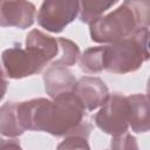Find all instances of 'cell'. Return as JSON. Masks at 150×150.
<instances>
[{"mask_svg":"<svg viewBox=\"0 0 150 150\" xmlns=\"http://www.w3.org/2000/svg\"><path fill=\"white\" fill-rule=\"evenodd\" d=\"M18 114L25 131H45L57 137L88 138L93 129L87 118V110L73 91L61 94L53 100L39 97L18 102Z\"/></svg>","mask_w":150,"mask_h":150,"instance_id":"6da1fadb","label":"cell"},{"mask_svg":"<svg viewBox=\"0 0 150 150\" xmlns=\"http://www.w3.org/2000/svg\"><path fill=\"white\" fill-rule=\"evenodd\" d=\"M148 1H123L116 9L89 23V34L94 42L112 43L130 36L142 27H149Z\"/></svg>","mask_w":150,"mask_h":150,"instance_id":"7a4b0ae2","label":"cell"},{"mask_svg":"<svg viewBox=\"0 0 150 150\" xmlns=\"http://www.w3.org/2000/svg\"><path fill=\"white\" fill-rule=\"evenodd\" d=\"M149 27L138 28L130 36L103 46V70L112 74L136 71L149 60Z\"/></svg>","mask_w":150,"mask_h":150,"instance_id":"3957f363","label":"cell"},{"mask_svg":"<svg viewBox=\"0 0 150 150\" xmlns=\"http://www.w3.org/2000/svg\"><path fill=\"white\" fill-rule=\"evenodd\" d=\"M1 64L5 76L19 80L39 74L49 63L35 50L15 45L1 53Z\"/></svg>","mask_w":150,"mask_h":150,"instance_id":"277c9868","label":"cell"},{"mask_svg":"<svg viewBox=\"0 0 150 150\" xmlns=\"http://www.w3.org/2000/svg\"><path fill=\"white\" fill-rule=\"evenodd\" d=\"M129 102L128 97L120 93L109 94L107 101L96 112L94 121L97 128L111 136L128 131L129 128Z\"/></svg>","mask_w":150,"mask_h":150,"instance_id":"5b68a950","label":"cell"},{"mask_svg":"<svg viewBox=\"0 0 150 150\" xmlns=\"http://www.w3.org/2000/svg\"><path fill=\"white\" fill-rule=\"evenodd\" d=\"M80 1L75 0H47L43 1L38 12L40 27L52 33L62 32L66 26L79 15Z\"/></svg>","mask_w":150,"mask_h":150,"instance_id":"8992f818","label":"cell"},{"mask_svg":"<svg viewBox=\"0 0 150 150\" xmlns=\"http://www.w3.org/2000/svg\"><path fill=\"white\" fill-rule=\"evenodd\" d=\"M36 8L29 1L0 0V26L26 29L34 23Z\"/></svg>","mask_w":150,"mask_h":150,"instance_id":"52a82bcc","label":"cell"},{"mask_svg":"<svg viewBox=\"0 0 150 150\" xmlns=\"http://www.w3.org/2000/svg\"><path fill=\"white\" fill-rule=\"evenodd\" d=\"M73 93L88 111H93L96 108L102 107L109 96L107 84L103 80L96 76H82L76 80Z\"/></svg>","mask_w":150,"mask_h":150,"instance_id":"ba28073f","label":"cell"},{"mask_svg":"<svg viewBox=\"0 0 150 150\" xmlns=\"http://www.w3.org/2000/svg\"><path fill=\"white\" fill-rule=\"evenodd\" d=\"M43 82L47 95L54 98L61 94L71 93L76 79L67 67L50 64L43 73Z\"/></svg>","mask_w":150,"mask_h":150,"instance_id":"9c48e42d","label":"cell"},{"mask_svg":"<svg viewBox=\"0 0 150 150\" xmlns=\"http://www.w3.org/2000/svg\"><path fill=\"white\" fill-rule=\"evenodd\" d=\"M26 48L35 50L48 63L56 64L60 56L59 38H53L39 29H32L26 36Z\"/></svg>","mask_w":150,"mask_h":150,"instance_id":"30bf717a","label":"cell"},{"mask_svg":"<svg viewBox=\"0 0 150 150\" xmlns=\"http://www.w3.org/2000/svg\"><path fill=\"white\" fill-rule=\"evenodd\" d=\"M129 127L132 131L141 134L149 131V101L145 94L129 95Z\"/></svg>","mask_w":150,"mask_h":150,"instance_id":"8fae6325","label":"cell"},{"mask_svg":"<svg viewBox=\"0 0 150 150\" xmlns=\"http://www.w3.org/2000/svg\"><path fill=\"white\" fill-rule=\"evenodd\" d=\"M23 132L18 114V102L8 101L4 103L0 107V134L12 138L21 136Z\"/></svg>","mask_w":150,"mask_h":150,"instance_id":"7c38bea8","label":"cell"},{"mask_svg":"<svg viewBox=\"0 0 150 150\" xmlns=\"http://www.w3.org/2000/svg\"><path fill=\"white\" fill-rule=\"evenodd\" d=\"M117 1L116 0H84L80 1V20L84 23H91L98 18L103 15L104 12H107L111 6H114Z\"/></svg>","mask_w":150,"mask_h":150,"instance_id":"4fadbf2b","label":"cell"},{"mask_svg":"<svg viewBox=\"0 0 150 150\" xmlns=\"http://www.w3.org/2000/svg\"><path fill=\"white\" fill-rule=\"evenodd\" d=\"M80 68L87 74H97L103 70V46L89 47L79 57Z\"/></svg>","mask_w":150,"mask_h":150,"instance_id":"5bb4252c","label":"cell"},{"mask_svg":"<svg viewBox=\"0 0 150 150\" xmlns=\"http://www.w3.org/2000/svg\"><path fill=\"white\" fill-rule=\"evenodd\" d=\"M60 42V56L56 62V66H63V67H70L74 66L80 57V48L79 46L66 38H59Z\"/></svg>","mask_w":150,"mask_h":150,"instance_id":"9a60e30c","label":"cell"},{"mask_svg":"<svg viewBox=\"0 0 150 150\" xmlns=\"http://www.w3.org/2000/svg\"><path fill=\"white\" fill-rule=\"evenodd\" d=\"M110 150H138V143L135 136L127 131L124 134L112 136Z\"/></svg>","mask_w":150,"mask_h":150,"instance_id":"2e32d148","label":"cell"},{"mask_svg":"<svg viewBox=\"0 0 150 150\" xmlns=\"http://www.w3.org/2000/svg\"><path fill=\"white\" fill-rule=\"evenodd\" d=\"M56 150H90L88 138L82 136H68L59 143Z\"/></svg>","mask_w":150,"mask_h":150,"instance_id":"e0dca14e","label":"cell"},{"mask_svg":"<svg viewBox=\"0 0 150 150\" xmlns=\"http://www.w3.org/2000/svg\"><path fill=\"white\" fill-rule=\"evenodd\" d=\"M0 150H22L20 142L15 138L0 137Z\"/></svg>","mask_w":150,"mask_h":150,"instance_id":"ac0fdd59","label":"cell"},{"mask_svg":"<svg viewBox=\"0 0 150 150\" xmlns=\"http://www.w3.org/2000/svg\"><path fill=\"white\" fill-rule=\"evenodd\" d=\"M4 76V73L0 70V101L5 97V94L7 91V81Z\"/></svg>","mask_w":150,"mask_h":150,"instance_id":"d6986e66","label":"cell"},{"mask_svg":"<svg viewBox=\"0 0 150 150\" xmlns=\"http://www.w3.org/2000/svg\"><path fill=\"white\" fill-rule=\"evenodd\" d=\"M108 150H110V149H108Z\"/></svg>","mask_w":150,"mask_h":150,"instance_id":"ffe728a7","label":"cell"}]
</instances>
